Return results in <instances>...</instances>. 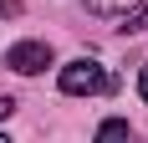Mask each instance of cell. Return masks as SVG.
<instances>
[{"mask_svg":"<svg viewBox=\"0 0 148 143\" xmlns=\"http://www.w3.org/2000/svg\"><path fill=\"white\" fill-rule=\"evenodd\" d=\"M0 15H21V0H0Z\"/></svg>","mask_w":148,"mask_h":143,"instance_id":"obj_7","label":"cell"},{"mask_svg":"<svg viewBox=\"0 0 148 143\" xmlns=\"http://www.w3.org/2000/svg\"><path fill=\"white\" fill-rule=\"evenodd\" d=\"M61 92H66V97H97V92H112V77H107V67L102 61H92V56H77V61H66V67H61Z\"/></svg>","mask_w":148,"mask_h":143,"instance_id":"obj_1","label":"cell"},{"mask_svg":"<svg viewBox=\"0 0 148 143\" xmlns=\"http://www.w3.org/2000/svg\"><path fill=\"white\" fill-rule=\"evenodd\" d=\"M138 92H143V102H148V67L138 72Z\"/></svg>","mask_w":148,"mask_h":143,"instance_id":"obj_8","label":"cell"},{"mask_svg":"<svg viewBox=\"0 0 148 143\" xmlns=\"http://www.w3.org/2000/svg\"><path fill=\"white\" fill-rule=\"evenodd\" d=\"M5 67H10L15 77H36V72L51 67V46L46 41H15L10 51H5Z\"/></svg>","mask_w":148,"mask_h":143,"instance_id":"obj_2","label":"cell"},{"mask_svg":"<svg viewBox=\"0 0 148 143\" xmlns=\"http://www.w3.org/2000/svg\"><path fill=\"white\" fill-rule=\"evenodd\" d=\"M0 143H10V138H5V133H0Z\"/></svg>","mask_w":148,"mask_h":143,"instance_id":"obj_9","label":"cell"},{"mask_svg":"<svg viewBox=\"0 0 148 143\" xmlns=\"http://www.w3.org/2000/svg\"><path fill=\"white\" fill-rule=\"evenodd\" d=\"M10 113H15V102H10V97H0V123H10Z\"/></svg>","mask_w":148,"mask_h":143,"instance_id":"obj_6","label":"cell"},{"mask_svg":"<svg viewBox=\"0 0 148 143\" xmlns=\"http://www.w3.org/2000/svg\"><path fill=\"white\" fill-rule=\"evenodd\" d=\"M143 0H87V10L92 15H128V10H138Z\"/></svg>","mask_w":148,"mask_h":143,"instance_id":"obj_4","label":"cell"},{"mask_svg":"<svg viewBox=\"0 0 148 143\" xmlns=\"http://www.w3.org/2000/svg\"><path fill=\"white\" fill-rule=\"evenodd\" d=\"M148 26V5H143V10H128V15H123V31H143Z\"/></svg>","mask_w":148,"mask_h":143,"instance_id":"obj_5","label":"cell"},{"mask_svg":"<svg viewBox=\"0 0 148 143\" xmlns=\"http://www.w3.org/2000/svg\"><path fill=\"white\" fill-rule=\"evenodd\" d=\"M92 143H133V128L123 123V118H107L102 128H97V138Z\"/></svg>","mask_w":148,"mask_h":143,"instance_id":"obj_3","label":"cell"}]
</instances>
